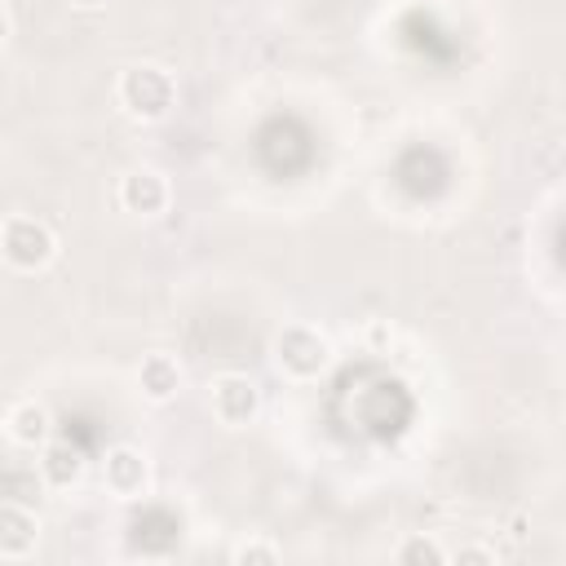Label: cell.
I'll return each mask as SVG.
<instances>
[{"label": "cell", "instance_id": "cell-14", "mask_svg": "<svg viewBox=\"0 0 566 566\" xmlns=\"http://www.w3.org/2000/svg\"><path fill=\"white\" fill-rule=\"evenodd\" d=\"M4 40H9V13L0 9V44H4Z\"/></svg>", "mask_w": 566, "mask_h": 566}, {"label": "cell", "instance_id": "cell-13", "mask_svg": "<svg viewBox=\"0 0 566 566\" xmlns=\"http://www.w3.org/2000/svg\"><path fill=\"white\" fill-rule=\"evenodd\" d=\"M460 562H491L486 548H460Z\"/></svg>", "mask_w": 566, "mask_h": 566}, {"label": "cell", "instance_id": "cell-11", "mask_svg": "<svg viewBox=\"0 0 566 566\" xmlns=\"http://www.w3.org/2000/svg\"><path fill=\"white\" fill-rule=\"evenodd\" d=\"M442 557H447V548L433 544V539H424V535H416V539H407L398 548V562H442Z\"/></svg>", "mask_w": 566, "mask_h": 566}, {"label": "cell", "instance_id": "cell-1", "mask_svg": "<svg viewBox=\"0 0 566 566\" xmlns=\"http://www.w3.org/2000/svg\"><path fill=\"white\" fill-rule=\"evenodd\" d=\"M53 252H57V243H53V230L44 221H35V217H9L0 226V256L13 270H40V265L53 261Z\"/></svg>", "mask_w": 566, "mask_h": 566}, {"label": "cell", "instance_id": "cell-2", "mask_svg": "<svg viewBox=\"0 0 566 566\" xmlns=\"http://www.w3.org/2000/svg\"><path fill=\"white\" fill-rule=\"evenodd\" d=\"M119 102L137 119L168 115V106H172V80H168V71H159V66H133V71H124Z\"/></svg>", "mask_w": 566, "mask_h": 566}, {"label": "cell", "instance_id": "cell-10", "mask_svg": "<svg viewBox=\"0 0 566 566\" xmlns=\"http://www.w3.org/2000/svg\"><path fill=\"white\" fill-rule=\"evenodd\" d=\"M137 385L150 402H168L177 389H181V367L168 358V354H150L142 358V371H137Z\"/></svg>", "mask_w": 566, "mask_h": 566}, {"label": "cell", "instance_id": "cell-3", "mask_svg": "<svg viewBox=\"0 0 566 566\" xmlns=\"http://www.w3.org/2000/svg\"><path fill=\"white\" fill-rule=\"evenodd\" d=\"M274 358H279V367H283L287 376L314 380V376L327 371L332 349H327V340H323L314 327H283L279 340H274Z\"/></svg>", "mask_w": 566, "mask_h": 566}, {"label": "cell", "instance_id": "cell-8", "mask_svg": "<svg viewBox=\"0 0 566 566\" xmlns=\"http://www.w3.org/2000/svg\"><path fill=\"white\" fill-rule=\"evenodd\" d=\"M80 473H84L80 447L66 442V438H49V442H44V455H40V478H44L49 486H71Z\"/></svg>", "mask_w": 566, "mask_h": 566}, {"label": "cell", "instance_id": "cell-12", "mask_svg": "<svg viewBox=\"0 0 566 566\" xmlns=\"http://www.w3.org/2000/svg\"><path fill=\"white\" fill-rule=\"evenodd\" d=\"M234 562H279V548L265 544V539H252V544H239L234 548Z\"/></svg>", "mask_w": 566, "mask_h": 566}, {"label": "cell", "instance_id": "cell-4", "mask_svg": "<svg viewBox=\"0 0 566 566\" xmlns=\"http://www.w3.org/2000/svg\"><path fill=\"white\" fill-rule=\"evenodd\" d=\"M261 407V394L248 376H217L212 380V416L221 424H248Z\"/></svg>", "mask_w": 566, "mask_h": 566}, {"label": "cell", "instance_id": "cell-7", "mask_svg": "<svg viewBox=\"0 0 566 566\" xmlns=\"http://www.w3.org/2000/svg\"><path fill=\"white\" fill-rule=\"evenodd\" d=\"M119 203H124L128 212H142V217L164 212V208H168V181H164L155 168H137V172H128V177L119 181Z\"/></svg>", "mask_w": 566, "mask_h": 566}, {"label": "cell", "instance_id": "cell-6", "mask_svg": "<svg viewBox=\"0 0 566 566\" xmlns=\"http://www.w3.org/2000/svg\"><path fill=\"white\" fill-rule=\"evenodd\" d=\"M40 539V522L27 504L4 500L0 504V557H27Z\"/></svg>", "mask_w": 566, "mask_h": 566}, {"label": "cell", "instance_id": "cell-9", "mask_svg": "<svg viewBox=\"0 0 566 566\" xmlns=\"http://www.w3.org/2000/svg\"><path fill=\"white\" fill-rule=\"evenodd\" d=\"M9 433H13L18 447H44L53 438V416L35 398H27V402H18L9 411Z\"/></svg>", "mask_w": 566, "mask_h": 566}, {"label": "cell", "instance_id": "cell-15", "mask_svg": "<svg viewBox=\"0 0 566 566\" xmlns=\"http://www.w3.org/2000/svg\"><path fill=\"white\" fill-rule=\"evenodd\" d=\"M71 4H80V9H93V4H102V0H71Z\"/></svg>", "mask_w": 566, "mask_h": 566}, {"label": "cell", "instance_id": "cell-5", "mask_svg": "<svg viewBox=\"0 0 566 566\" xmlns=\"http://www.w3.org/2000/svg\"><path fill=\"white\" fill-rule=\"evenodd\" d=\"M146 478H150V469H146V455H142L137 447H111V451H106V460H102V482H106L115 495H124V500L142 495V491H146Z\"/></svg>", "mask_w": 566, "mask_h": 566}]
</instances>
